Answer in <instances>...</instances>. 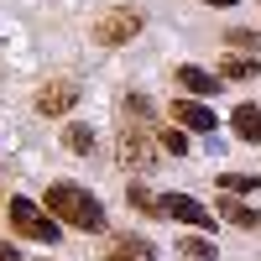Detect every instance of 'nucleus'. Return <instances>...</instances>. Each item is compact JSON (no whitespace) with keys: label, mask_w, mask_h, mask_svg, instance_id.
<instances>
[{"label":"nucleus","mask_w":261,"mask_h":261,"mask_svg":"<svg viewBox=\"0 0 261 261\" xmlns=\"http://www.w3.org/2000/svg\"><path fill=\"white\" fill-rule=\"evenodd\" d=\"M42 209L53 214L58 225H73V230H84V235H105V204L94 199V193H84L79 183H53L47 193H42Z\"/></svg>","instance_id":"1"},{"label":"nucleus","mask_w":261,"mask_h":261,"mask_svg":"<svg viewBox=\"0 0 261 261\" xmlns=\"http://www.w3.org/2000/svg\"><path fill=\"white\" fill-rule=\"evenodd\" d=\"M230 47H241V53H261V32L235 27V32H230Z\"/></svg>","instance_id":"18"},{"label":"nucleus","mask_w":261,"mask_h":261,"mask_svg":"<svg viewBox=\"0 0 261 261\" xmlns=\"http://www.w3.org/2000/svg\"><path fill=\"white\" fill-rule=\"evenodd\" d=\"M141 27H146V16H141L136 6H110V11L94 16L89 37L99 42V47H125L130 37H141Z\"/></svg>","instance_id":"4"},{"label":"nucleus","mask_w":261,"mask_h":261,"mask_svg":"<svg viewBox=\"0 0 261 261\" xmlns=\"http://www.w3.org/2000/svg\"><path fill=\"white\" fill-rule=\"evenodd\" d=\"M220 209H225V220H235V225H241V230H261V209H251V204H241V199H235V193H230V199H225Z\"/></svg>","instance_id":"11"},{"label":"nucleus","mask_w":261,"mask_h":261,"mask_svg":"<svg viewBox=\"0 0 261 261\" xmlns=\"http://www.w3.org/2000/svg\"><path fill=\"white\" fill-rule=\"evenodd\" d=\"M157 141H162V151H172V157H183V151H188V136H183L178 125H172V130H157Z\"/></svg>","instance_id":"17"},{"label":"nucleus","mask_w":261,"mask_h":261,"mask_svg":"<svg viewBox=\"0 0 261 261\" xmlns=\"http://www.w3.org/2000/svg\"><path fill=\"white\" fill-rule=\"evenodd\" d=\"M105 261H157V246H151L146 235H115V241L105 246Z\"/></svg>","instance_id":"9"},{"label":"nucleus","mask_w":261,"mask_h":261,"mask_svg":"<svg viewBox=\"0 0 261 261\" xmlns=\"http://www.w3.org/2000/svg\"><path fill=\"white\" fill-rule=\"evenodd\" d=\"M178 89L193 94V99H214V94L225 89V79L209 73V68H199V63H183V68H178Z\"/></svg>","instance_id":"7"},{"label":"nucleus","mask_w":261,"mask_h":261,"mask_svg":"<svg viewBox=\"0 0 261 261\" xmlns=\"http://www.w3.org/2000/svg\"><path fill=\"white\" fill-rule=\"evenodd\" d=\"M209 6H235V0H209Z\"/></svg>","instance_id":"20"},{"label":"nucleus","mask_w":261,"mask_h":261,"mask_svg":"<svg viewBox=\"0 0 261 261\" xmlns=\"http://www.w3.org/2000/svg\"><path fill=\"white\" fill-rule=\"evenodd\" d=\"M261 73V58H225L220 79H256Z\"/></svg>","instance_id":"16"},{"label":"nucleus","mask_w":261,"mask_h":261,"mask_svg":"<svg viewBox=\"0 0 261 261\" xmlns=\"http://www.w3.org/2000/svg\"><path fill=\"white\" fill-rule=\"evenodd\" d=\"M220 188L241 199V193H256L261 188V178H256V172H220Z\"/></svg>","instance_id":"14"},{"label":"nucleus","mask_w":261,"mask_h":261,"mask_svg":"<svg viewBox=\"0 0 261 261\" xmlns=\"http://www.w3.org/2000/svg\"><path fill=\"white\" fill-rule=\"evenodd\" d=\"M79 105V84L73 79H47L37 89V115H68Z\"/></svg>","instance_id":"5"},{"label":"nucleus","mask_w":261,"mask_h":261,"mask_svg":"<svg viewBox=\"0 0 261 261\" xmlns=\"http://www.w3.org/2000/svg\"><path fill=\"white\" fill-rule=\"evenodd\" d=\"M0 261H21V251H16L11 241H0Z\"/></svg>","instance_id":"19"},{"label":"nucleus","mask_w":261,"mask_h":261,"mask_svg":"<svg viewBox=\"0 0 261 261\" xmlns=\"http://www.w3.org/2000/svg\"><path fill=\"white\" fill-rule=\"evenodd\" d=\"M6 214H11V230L27 235V241H42V246H58V241H63V225L53 220L47 209H37L32 199H21V193L6 204Z\"/></svg>","instance_id":"3"},{"label":"nucleus","mask_w":261,"mask_h":261,"mask_svg":"<svg viewBox=\"0 0 261 261\" xmlns=\"http://www.w3.org/2000/svg\"><path fill=\"white\" fill-rule=\"evenodd\" d=\"M125 199H130V209H141V214H162V199H157L151 188H141V183H130Z\"/></svg>","instance_id":"15"},{"label":"nucleus","mask_w":261,"mask_h":261,"mask_svg":"<svg viewBox=\"0 0 261 261\" xmlns=\"http://www.w3.org/2000/svg\"><path fill=\"white\" fill-rule=\"evenodd\" d=\"M162 220H178V225H193V230H209L214 214H209V204L188 199V193H167V199H162Z\"/></svg>","instance_id":"6"},{"label":"nucleus","mask_w":261,"mask_h":261,"mask_svg":"<svg viewBox=\"0 0 261 261\" xmlns=\"http://www.w3.org/2000/svg\"><path fill=\"white\" fill-rule=\"evenodd\" d=\"M178 256H183V261H214L220 251H214L209 235H183V241H178Z\"/></svg>","instance_id":"12"},{"label":"nucleus","mask_w":261,"mask_h":261,"mask_svg":"<svg viewBox=\"0 0 261 261\" xmlns=\"http://www.w3.org/2000/svg\"><path fill=\"white\" fill-rule=\"evenodd\" d=\"M172 120L199 130V136H214V125H220V115H214L204 99H172Z\"/></svg>","instance_id":"8"},{"label":"nucleus","mask_w":261,"mask_h":261,"mask_svg":"<svg viewBox=\"0 0 261 261\" xmlns=\"http://www.w3.org/2000/svg\"><path fill=\"white\" fill-rule=\"evenodd\" d=\"M63 146H68L73 157H89V151H94V130L89 125H68V130H63Z\"/></svg>","instance_id":"13"},{"label":"nucleus","mask_w":261,"mask_h":261,"mask_svg":"<svg viewBox=\"0 0 261 261\" xmlns=\"http://www.w3.org/2000/svg\"><path fill=\"white\" fill-rule=\"evenodd\" d=\"M230 125H235V136H241L246 146H261V110H251V105H235Z\"/></svg>","instance_id":"10"},{"label":"nucleus","mask_w":261,"mask_h":261,"mask_svg":"<svg viewBox=\"0 0 261 261\" xmlns=\"http://www.w3.org/2000/svg\"><path fill=\"white\" fill-rule=\"evenodd\" d=\"M115 157H120V167H125V172H151V167H157V157H162V141L151 136L146 125H130V120H120Z\"/></svg>","instance_id":"2"}]
</instances>
